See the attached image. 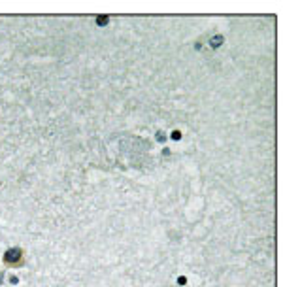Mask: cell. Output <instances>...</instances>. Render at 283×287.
<instances>
[{
    "label": "cell",
    "instance_id": "obj_1",
    "mask_svg": "<svg viewBox=\"0 0 283 287\" xmlns=\"http://www.w3.org/2000/svg\"><path fill=\"white\" fill-rule=\"evenodd\" d=\"M4 264L12 268H19L25 264V251L21 248H10L4 253Z\"/></svg>",
    "mask_w": 283,
    "mask_h": 287
},
{
    "label": "cell",
    "instance_id": "obj_4",
    "mask_svg": "<svg viewBox=\"0 0 283 287\" xmlns=\"http://www.w3.org/2000/svg\"><path fill=\"white\" fill-rule=\"evenodd\" d=\"M2 279H4V272H0V283H2Z\"/></svg>",
    "mask_w": 283,
    "mask_h": 287
},
{
    "label": "cell",
    "instance_id": "obj_2",
    "mask_svg": "<svg viewBox=\"0 0 283 287\" xmlns=\"http://www.w3.org/2000/svg\"><path fill=\"white\" fill-rule=\"evenodd\" d=\"M10 283L17 285V283H19V278H17V276H12V278H10Z\"/></svg>",
    "mask_w": 283,
    "mask_h": 287
},
{
    "label": "cell",
    "instance_id": "obj_3",
    "mask_svg": "<svg viewBox=\"0 0 283 287\" xmlns=\"http://www.w3.org/2000/svg\"><path fill=\"white\" fill-rule=\"evenodd\" d=\"M96 23H98V25H104V23H108V19H106V17H98Z\"/></svg>",
    "mask_w": 283,
    "mask_h": 287
}]
</instances>
